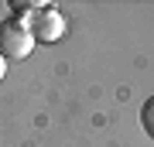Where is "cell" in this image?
Returning a JSON list of instances; mask_svg holds the SVG:
<instances>
[{
    "label": "cell",
    "instance_id": "3957f363",
    "mask_svg": "<svg viewBox=\"0 0 154 147\" xmlns=\"http://www.w3.org/2000/svg\"><path fill=\"white\" fill-rule=\"evenodd\" d=\"M140 127H144V133L154 140V96H147L144 106H140Z\"/></svg>",
    "mask_w": 154,
    "mask_h": 147
},
{
    "label": "cell",
    "instance_id": "5b68a950",
    "mask_svg": "<svg viewBox=\"0 0 154 147\" xmlns=\"http://www.w3.org/2000/svg\"><path fill=\"white\" fill-rule=\"evenodd\" d=\"M4 75H7V62L0 58V79H4Z\"/></svg>",
    "mask_w": 154,
    "mask_h": 147
},
{
    "label": "cell",
    "instance_id": "6da1fadb",
    "mask_svg": "<svg viewBox=\"0 0 154 147\" xmlns=\"http://www.w3.org/2000/svg\"><path fill=\"white\" fill-rule=\"evenodd\" d=\"M34 34L24 17H7L0 21V58L4 62H24L34 51Z\"/></svg>",
    "mask_w": 154,
    "mask_h": 147
},
{
    "label": "cell",
    "instance_id": "277c9868",
    "mask_svg": "<svg viewBox=\"0 0 154 147\" xmlns=\"http://www.w3.org/2000/svg\"><path fill=\"white\" fill-rule=\"evenodd\" d=\"M45 4H31V0H11V11L14 14H34V11H41Z\"/></svg>",
    "mask_w": 154,
    "mask_h": 147
},
{
    "label": "cell",
    "instance_id": "7a4b0ae2",
    "mask_svg": "<svg viewBox=\"0 0 154 147\" xmlns=\"http://www.w3.org/2000/svg\"><path fill=\"white\" fill-rule=\"evenodd\" d=\"M28 27H31V34H34L38 44H55V41L65 38V14H62L58 7L45 4L41 11H34L28 17Z\"/></svg>",
    "mask_w": 154,
    "mask_h": 147
}]
</instances>
